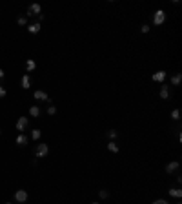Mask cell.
<instances>
[{
    "instance_id": "6da1fadb",
    "label": "cell",
    "mask_w": 182,
    "mask_h": 204,
    "mask_svg": "<svg viewBox=\"0 0 182 204\" xmlns=\"http://www.w3.org/2000/svg\"><path fill=\"white\" fill-rule=\"evenodd\" d=\"M164 20H166V13L162 11V9H158L157 13H155V16H153V22L157 26H160V24H164Z\"/></svg>"
},
{
    "instance_id": "7a4b0ae2",
    "label": "cell",
    "mask_w": 182,
    "mask_h": 204,
    "mask_svg": "<svg viewBox=\"0 0 182 204\" xmlns=\"http://www.w3.org/2000/svg\"><path fill=\"white\" fill-rule=\"evenodd\" d=\"M48 151H49L48 144H38V146H37V149H35V153H37V157H38V158H40V157H46V155H48Z\"/></svg>"
},
{
    "instance_id": "3957f363",
    "label": "cell",
    "mask_w": 182,
    "mask_h": 204,
    "mask_svg": "<svg viewBox=\"0 0 182 204\" xmlns=\"http://www.w3.org/2000/svg\"><path fill=\"white\" fill-rule=\"evenodd\" d=\"M15 200H16V202H26V200H28V191H26V190H16Z\"/></svg>"
},
{
    "instance_id": "277c9868",
    "label": "cell",
    "mask_w": 182,
    "mask_h": 204,
    "mask_svg": "<svg viewBox=\"0 0 182 204\" xmlns=\"http://www.w3.org/2000/svg\"><path fill=\"white\" fill-rule=\"evenodd\" d=\"M28 15H42V7H40V4H31L29 6V9H28Z\"/></svg>"
},
{
    "instance_id": "5b68a950",
    "label": "cell",
    "mask_w": 182,
    "mask_h": 204,
    "mask_svg": "<svg viewBox=\"0 0 182 204\" xmlns=\"http://www.w3.org/2000/svg\"><path fill=\"white\" fill-rule=\"evenodd\" d=\"M35 99H37V100H44V102H48V100H49L48 93L42 91V89H37V91H35Z\"/></svg>"
},
{
    "instance_id": "8992f818",
    "label": "cell",
    "mask_w": 182,
    "mask_h": 204,
    "mask_svg": "<svg viewBox=\"0 0 182 204\" xmlns=\"http://www.w3.org/2000/svg\"><path fill=\"white\" fill-rule=\"evenodd\" d=\"M26 128H28V119H26V117H20V119L16 120V129H18V131H24Z\"/></svg>"
},
{
    "instance_id": "52a82bcc",
    "label": "cell",
    "mask_w": 182,
    "mask_h": 204,
    "mask_svg": "<svg viewBox=\"0 0 182 204\" xmlns=\"http://www.w3.org/2000/svg\"><path fill=\"white\" fill-rule=\"evenodd\" d=\"M177 170H178V161H171V162L166 166V173H169V175H171V173H175Z\"/></svg>"
},
{
    "instance_id": "ba28073f",
    "label": "cell",
    "mask_w": 182,
    "mask_h": 204,
    "mask_svg": "<svg viewBox=\"0 0 182 204\" xmlns=\"http://www.w3.org/2000/svg\"><path fill=\"white\" fill-rule=\"evenodd\" d=\"M151 78H153L155 82H162V80L166 78V71H157V73L151 75Z\"/></svg>"
},
{
    "instance_id": "9c48e42d",
    "label": "cell",
    "mask_w": 182,
    "mask_h": 204,
    "mask_svg": "<svg viewBox=\"0 0 182 204\" xmlns=\"http://www.w3.org/2000/svg\"><path fill=\"white\" fill-rule=\"evenodd\" d=\"M22 87H24V89H29V87H31V78H29L28 73L22 77Z\"/></svg>"
},
{
    "instance_id": "30bf717a",
    "label": "cell",
    "mask_w": 182,
    "mask_h": 204,
    "mask_svg": "<svg viewBox=\"0 0 182 204\" xmlns=\"http://www.w3.org/2000/svg\"><path fill=\"white\" fill-rule=\"evenodd\" d=\"M16 144L18 146H28V137H26L24 133H20L18 137H16Z\"/></svg>"
},
{
    "instance_id": "8fae6325",
    "label": "cell",
    "mask_w": 182,
    "mask_h": 204,
    "mask_svg": "<svg viewBox=\"0 0 182 204\" xmlns=\"http://www.w3.org/2000/svg\"><path fill=\"white\" fill-rule=\"evenodd\" d=\"M35 67H37V62H35L33 58H28V60H26V69H28V71H35Z\"/></svg>"
},
{
    "instance_id": "7c38bea8",
    "label": "cell",
    "mask_w": 182,
    "mask_h": 204,
    "mask_svg": "<svg viewBox=\"0 0 182 204\" xmlns=\"http://www.w3.org/2000/svg\"><path fill=\"white\" fill-rule=\"evenodd\" d=\"M28 31L31 33V35H37V33H40V24L37 22V24H31L29 28H28Z\"/></svg>"
},
{
    "instance_id": "4fadbf2b",
    "label": "cell",
    "mask_w": 182,
    "mask_h": 204,
    "mask_svg": "<svg viewBox=\"0 0 182 204\" xmlns=\"http://www.w3.org/2000/svg\"><path fill=\"white\" fill-rule=\"evenodd\" d=\"M168 97H169V86L164 84V86L160 87V99H168Z\"/></svg>"
},
{
    "instance_id": "5bb4252c",
    "label": "cell",
    "mask_w": 182,
    "mask_h": 204,
    "mask_svg": "<svg viewBox=\"0 0 182 204\" xmlns=\"http://www.w3.org/2000/svg\"><path fill=\"white\" fill-rule=\"evenodd\" d=\"M29 115L31 117H40V108L38 106H31L29 108Z\"/></svg>"
},
{
    "instance_id": "9a60e30c",
    "label": "cell",
    "mask_w": 182,
    "mask_h": 204,
    "mask_svg": "<svg viewBox=\"0 0 182 204\" xmlns=\"http://www.w3.org/2000/svg\"><path fill=\"white\" fill-rule=\"evenodd\" d=\"M180 80H182V75H180V73H177V75H173V77H171V84H173V86H178V84H180Z\"/></svg>"
},
{
    "instance_id": "2e32d148",
    "label": "cell",
    "mask_w": 182,
    "mask_h": 204,
    "mask_svg": "<svg viewBox=\"0 0 182 204\" xmlns=\"http://www.w3.org/2000/svg\"><path fill=\"white\" fill-rule=\"evenodd\" d=\"M169 195H171V197H177V199H180V197H182V190H180V188L169 190Z\"/></svg>"
},
{
    "instance_id": "e0dca14e",
    "label": "cell",
    "mask_w": 182,
    "mask_h": 204,
    "mask_svg": "<svg viewBox=\"0 0 182 204\" xmlns=\"http://www.w3.org/2000/svg\"><path fill=\"white\" fill-rule=\"evenodd\" d=\"M107 149H109L111 153H117V151H119V146H117L115 142H109V144H107Z\"/></svg>"
},
{
    "instance_id": "ac0fdd59",
    "label": "cell",
    "mask_w": 182,
    "mask_h": 204,
    "mask_svg": "<svg viewBox=\"0 0 182 204\" xmlns=\"http://www.w3.org/2000/svg\"><path fill=\"white\" fill-rule=\"evenodd\" d=\"M40 135H42V131H40V129H33V131H31V139L38 140V139H40Z\"/></svg>"
},
{
    "instance_id": "d6986e66",
    "label": "cell",
    "mask_w": 182,
    "mask_h": 204,
    "mask_svg": "<svg viewBox=\"0 0 182 204\" xmlns=\"http://www.w3.org/2000/svg\"><path fill=\"white\" fill-rule=\"evenodd\" d=\"M171 119H173V120H178V119H180V111H178V109H173V111H171Z\"/></svg>"
},
{
    "instance_id": "ffe728a7",
    "label": "cell",
    "mask_w": 182,
    "mask_h": 204,
    "mask_svg": "<svg viewBox=\"0 0 182 204\" xmlns=\"http://www.w3.org/2000/svg\"><path fill=\"white\" fill-rule=\"evenodd\" d=\"M98 195H100V199H107V197H109V191H107V190H100Z\"/></svg>"
},
{
    "instance_id": "44dd1931",
    "label": "cell",
    "mask_w": 182,
    "mask_h": 204,
    "mask_svg": "<svg viewBox=\"0 0 182 204\" xmlns=\"http://www.w3.org/2000/svg\"><path fill=\"white\" fill-rule=\"evenodd\" d=\"M48 113H49V115H55V113H57V108H55L53 104H49V108H48Z\"/></svg>"
},
{
    "instance_id": "7402d4cb",
    "label": "cell",
    "mask_w": 182,
    "mask_h": 204,
    "mask_svg": "<svg viewBox=\"0 0 182 204\" xmlns=\"http://www.w3.org/2000/svg\"><path fill=\"white\" fill-rule=\"evenodd\" d=\"M107 137H109V139H115V137H117V131H115V129H109V131H107Z\"/></svg>"
},
{
    "instance_id": "603a6c76",
    "label": "cell",
    "mask_w": 182,
    "mask_h": 204,
    "mask_svg": "<svg viewBox=\"0 0 182 204\" xmlns=\"http://www.w3.org/2000/svg\"><path fill=\"white\" fill-rule=\"evenodd\" d=\"M18 26H26V16H18Z\"/></svg>"
},
{
    "instance_id": "cb8c5ba5",
    "label": "cell",
    "mask_w": 182,
    "mask_h": 204,
    "mask_svg": "<svg viewBox=\"0 0 182 204\" xmlns=\"http://www.w3.org/2000/svg\"><path fill=\"white\" fill-rule=\"evenodd\" d=\"M4 97H6V87L0 86V99H4Z\"/></svg>"
},
{
    "instance_id": "d4e9b609",
    "label": "cell",
    "mask_w": 182,
    "mask_h": 204,
    "mask_svg": "<svg viewBox=\"0 0 182 204\" xmlns=\"http://www.w3.org/2000/svg\"><path fill=\"white\" fill-rule=\"evenodd\" d=\"M153 204H169V202H168L166 199H158V200H155Z\"/></svg>"
},
{
    "instance_id": "484cf974",
    "label": "cell",
    "mask_w": 182,
    "mask_h": 204,
    "mask_svg": "<svg viewBox=\"0 0 182 204\" xmlns=\"http://www.w3.org/2000/svg\"><path fill=\"white\" fill-rule=\"evenodd\" d=\"M140 31H142V33H148V31H149V26H142Z\"/></svg>"
},
{
    "instance_id": "4316f807",
    "label": "cell",
    "mask_w": 182,
    "mask_h": 204,
    "mask_svg": "<svg viewBox=\"0 0 182 204\" xmlns=\"http://www.w3.org/2000/svg\"><path fill=\"white\" fill-rule=\"evenodd\" d=\"M4 77V69H0V78H2Z\"/></svg>"
},
{
    "instance_id": "83f0119b",
    "label": "cell",
    "mask_w": 182,
    "mask_h": 204,
    "mask_svg": "<svg viewBox=\"0 0 182 204\" xmlns=\"http://www.w3.org/2000/svg\"><path fill=\"white\" fill-rule=\"evenodd\" d=\"M91 204H98V202H91Z\"/></svg>"
},
{
    "instance_id": "f1b7e54d",
    "label": "cell",
    "mask_w": 182,
    "mask_h": 204,
    "mask_svg": "<svg viewBox=\"0 0 182 204\" xmlns=\"http://www.w3.org/2000/svg\"><path fill=\"white\" fill-rule=\"evenodd\" d=\"M177 204H182V202H177Z\"/></svg>"
},
{
    "instance_id": "f546056e",
    "label": "cell",
    "mask_w": 182,
    "mask_h": 204,
    "mask_svg": "<svg viewBox=\"0 0 182 204\" xmlns=\"http://www.w3.org/2000/svg\"><path fill=\"white\" fill-rule=\"evenodd\" d=\"M6 204H11V202H6Z\"/></svg>"
}]
</instances>
